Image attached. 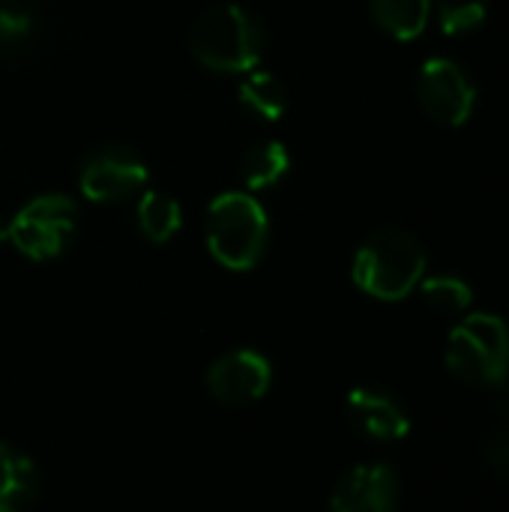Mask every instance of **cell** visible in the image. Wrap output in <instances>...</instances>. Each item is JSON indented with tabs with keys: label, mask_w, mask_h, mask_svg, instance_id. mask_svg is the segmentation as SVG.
I'll use <instances>...</instances> for the list:
<instances>
[{
	"label": "cell",
	"mask_w": 509,
	"mask_h": 512,
	"mask_svg": "<svg viewBox=\"0 0 509 512\" xmlns=\"http://www.w3.org/2000/svg\"><path fill=\"white\" fill-rule=\"evenodd\" d=\"M426 273V252L408 231L372 234L354 258V282L375 300H405Z\"/></svg>",
	"instance_id": "6da1fadb"
},
{
	"label": "cell",
	"mask_w": 509,
	"mask_h": 512,
	"mask_svg": "<svg viewBox=\"0 0 509 512\" xmlns=\"http://www.w3.org/2000/svg\"><path fill=\"white\" fill-rule=\"evenodd\" d=\"M261 48L258 21L234 3L210 6L192 27V54L213 72H249L261 60Z\"/></svg>",
	"instance_id": "7a4b0ae2"
},
{
	"label": "cell",
	"mask_w": 509,
	"mask_h": 512,
	"mask_svg": "<svg viewBox=\"0 0 509 512\" xmlns=\"http://www.w3.org/2000/svg\"><path fill=\"white\" fill-rule=\"evenodd\" d=\"M447 369L471 387H501L509 372V327L504 318L474 312L447 339Z\"/></svg>",
	"instance_id": "3957f363"
},
{
	"label": "cell",
	"mask_w": 509,
	"mask_h": 512,
	"mask_svg": "<svg viewBox=\"0 0 509 512\" xmlns=\"http://www.w3.org/2000/svg\"><path fill=\"white\" fill-rule=\"evenodd\" d=\"M267 213L243 192L219 195L207 210V246L210 255L228 270H249L267 249Z\"/></svg>",
	"instance_id": "277c9868"
},
{
	"label": "cell",
	"mask_w": 509,
	"mask_h": 512,
	"mask_svg": "<svg viewBox=\"0 0 509 512\" xmlns=\"http://www.w3.org/2000/svg\"><path fill=\"white\" fill-rule=\"evenodd\" d=\"M78 207L66 195H39L30 204H24L12 219L6 240L33 261L57 258L69 237L75 234Z\"/></svg>",
	"instance_id": "5b68a950"
},
{
	"label": "cell",
	"mask_w": 509,
	"mask_h": 512,
	"mask_svg": "<svg viewBox=\"0 0 509 512\" xmlns=\"http://www.w3.org/2000/svg\"><path fill=\"white\" fill-rule=\"evenodd\" d=\"M417 93L423 111L444 126H462L474 114L477 90L462 72V66L447 57H435L423 63Z\"/></svg>",
	"instance_id": "8992f818"
},
{
	"label": "cell",
	"mask_w": 509,
	"mask_h": 512,
	"mask_svg": "<svg viewBox=\"0 0 509 512\" xmlns=\"http://www.w3.org/2000/svg\"><path fill=\"white\" fill-rule=\"evenodd\" d=\"M81 192L96 204H120L147 183V165L123 147L96 150L81 168Z\"/></svg>",
	"instance_id": "52a82bcc"
},
{
	"label": "cell",
	"mask_w": 509,
	"mask_h": 512,
	"mask_svg": "<svg viewBox=\"0 0 509 512\" xmlns=\"http://www.w3.org/2000/svg\"><path fill=\"white\" fill-rule=\"evenodd\" d=\"M273 366L264 354L252 348H237L222 354L207 372V390L216 402L240 408L258 402L270 390Z\"/></svg>",
	"instance_id": "ba28073f"
},
{
	"label": "cell",
	"mask_w": 509,
	"mask_h": 512,
	"mask_svg": "<svg viewBox=\"0 0 509 512\" xmlns=\"http://www.w3.org/2000/svg\"><path fill=\"white\" fill-rule=\"evenodd\" d=\"M399 495L402 483L393 465H357L339 480L330 498V512H396Z\"/></svg>",
	"instance_id": "9c48e42d"
},
{
	"label": "cell",
	"mask_w": 509,
	"mask_h": 512,
	"mask_svg": "<svg viewBox=\"0 0 509 512\" xmlns=\"http://www.w3.org/2000/svg\"><path fill=\"white\" fill-rule=\"evenodd\" d=\"M348 423L357 435L369 438V441H402L411 432V417L405 411V405L378 387H357L348 393V405H345Z\"/></svg>",
	"instance_id": "30bf717a"
},
{
	"label": "cell",
	"mask_w": 509,
	"mask_h": 512,
	"mask_svg": "<svg viewBox=\"0 0 509 512\" xmlns=\"http://www.w3.org/2000/svg\"><path fill=\"white\" fill-rule=\"evenodd\" d=\"M39 495V474L12 444L0 441V512H24Z\"/></svg>",
	"instance_id": "8fae6325"
},
{
	"label": "cell",
	"mask_w": 509,
	"mask_h": 512,
	"mask_svg": "<svg viewBox=\"0 0 509 512\" xmlns=\"http://www.w3.org/2000/svg\"><path fill=\"white\" fill-rule=\"evenodd\" d=\"M288 165H291V156L279 141H261L243 153L240 177L249 189H270L285 177Z\"/></svg>",
	"instance_id": "7c38bea8"
},
{
	"label": "cell",
	"mask_w": 509,
	"mask_h": 512,
	"mask_svg": "<svg viewBox=\"0 0 509 512\" xmlns=\"http://www.w3.org/2000/svg\"><path fill=\"white\" fill-rule=\"evenodd\" d=\"M432 0H372L375 21L396 39H417L429 24Z\"/></svg>",
	"instance_id": "4fadbf2b"
},
{
	"label": "cell",
	"mask_w": 509,
	"mask_h": 512,
	"mask_svg": "<svg viewBox=\"0 0 509 512\" xmlns=\"http://www.w3.org/2000/svg\"><path fill=\"white\" fill-rule=\"evenodd\" d=\"M180 204L162 192H144L138 201V228L153 243H168L180 231Z\"/></svg>",
	"instance_id": "5bb4252c"
},
{
	"label": "cell",
	"mask_w": 509,
	"mask_h": 512,
	"mask_svg": "<svg viewBox=\"0 0 509 512\" xmlns=\"http://www.w3.org/2000/svg\"><path fill=\"white\" fill-rule=\"evenodd\" d=\"M240 102L246 108H252L255 114L276 120L288 108V93H285V84L273 72H252L240 84Z\"/></svg>",
	"instance_id": "9a60e30c"
},
{
	"label": "cell",
	"mask_w": 509,
	"mask_h": 512,
	"mask_svg": "<svg viewBox=\"0 0 509 512\" xmlns=\"http://www.w3.org/2000/svg\"><path fill=\"white\" fill-rule=\"evenodd\" d=\"M423 291V300L438 312V315H459L471 306L474 291L465 279L459 276H432L417 285Z\"/></svg>",
	"instance_id": "2e32d148"
},
{
	"label": "cell",
	"mask_w": 509,
	"mask_h": 512,
	"mask_svg": "<svg viewBox=\"0 0 509 512\" xmlns=\"http://www.w3.org/2000/svg\"><path fill=\"white\" fill-rule=\"evenodd\" d=\"M486 12H489V0H441L438 3L441 27L450 36L477 30L486 21Z\"/></svg>",
	"instance_id": "e0dca14e"
},
{
	"label": "cell",
	"mask_w": 509,
	"mask_h": 512,
	"mask_svg": "<svg viewBox=\"0 0 509 512\" xmlns=\"http://www.w3.org/2000/svg\"><path fill=\"white\" fill-rule=\"evenodd\" d=\"M486 462L495 474L509 477V405H501V426L486 441Z\"/></svg>",
	"instance_id": "ac0fdd59"
},
{
	"label": "cell",
	"mask_w": 509,
	"mask_h": 512,
	"mask_svg": "<svg viewBox=\"0 0 509 512\" xmlns=\"http://www.w3.org/2000/svg\"><path fill=\"white\" fill-rule=\"evenodd\" d=\"M30 30V15L0 3V42H12Z\"/></svg>",
	"instance_id": "d6986e66"
},
{
	"label": "cell",
	"mask_w": 509,
	"mask_h": 512,
	"mask_svg": "<svg viewBox=\"0 0 509 512\" xmlns=\"http://www.w3.org/2000/svg\"><path fill=\"white\" fill-rule=\"evenodd\" d=\"M6 231H9V222L3 219V213H0V243L6 240Z\"/></svg>",
	"instance_id": "ffe728a7"
},
{
	"label": "cell",
	"mask_w": 509,
	"mask_h": 512,
	"mask_svg": "<svg viewBox=\"0 0 509 512\" xmlns=\"http://www.w3.org/2000/svg\"><path fill=\"white\" fill-rule=\"evenodd\" d=\"M501 390H504V399H501V405H509V372H507V381L501 384Z\"/></svg>",
	"instance_id": "44dd1931"
}]
</instances>
